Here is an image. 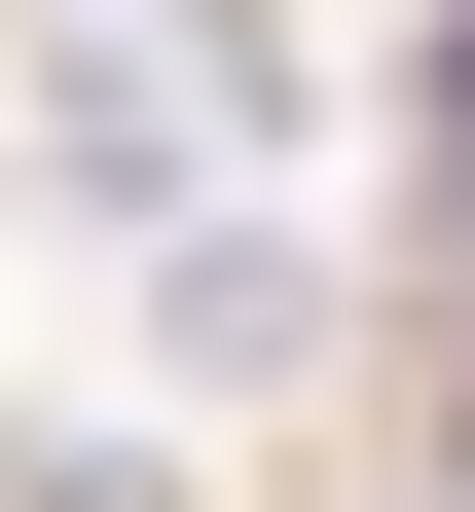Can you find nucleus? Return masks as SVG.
Instances as JSON below:
<instances>
[{
  "instance_id": "obj_1",
  "label": "nucleus",
  "mask_w": 475,
  "mask_h": 512,
  "mask_svg": "<svg viewBox=\"0 0 475 512\" xmlns=\"http://www.w3.org/2000/svg\"><path fill=\"white\" fill-rule=\"evenodd\" d=\"M256 110H293L256 0H0V147H37L74 256H183V220L256 183Z\"/></svg>"
}]
</instances>
